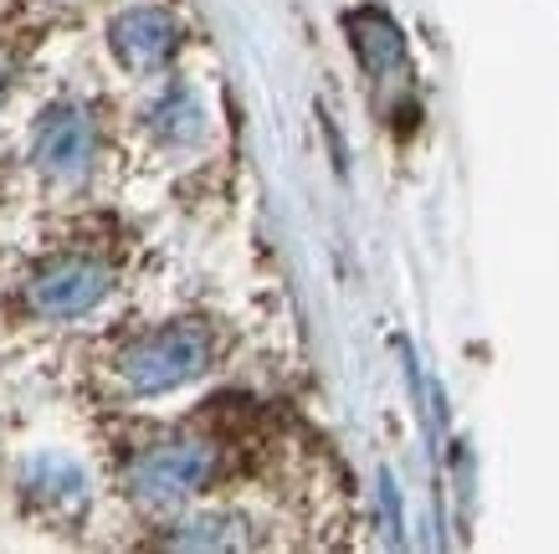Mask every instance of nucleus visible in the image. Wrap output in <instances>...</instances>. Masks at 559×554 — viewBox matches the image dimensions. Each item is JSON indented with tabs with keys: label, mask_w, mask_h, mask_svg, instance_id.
<instances>
[{
	"label": "nucleus",
	"mask_w": 559,
	"mask_h": 554,
	"mask_svg": "<svg viewBox=\"0 0 559 554\" xmlns=\"http://www.w3.org/2000/svg\"><path fill=\"white\" fill-rule=\"evenodd\" d=\"M211 354H216V339L205 323H165L119 354V380L134 396H159V390L190 386L195 375H205Z\"/></svg>",
	"instance_id": "1"
},
{
	"label": "nucleus",
	"mask_w": 559,
	"mask_h": 554,
	"mask_svg": "<svg viewBox=\"0 0 559 554\" xmlns=\"http://www.w3.org/2000/svg\"><path fill=\"white\" fill-rule=\"evenodd\" d=\"M211 472H216V447H211V441H190V437L159 441V447L134 457L129 493L150 508H170V504L195 498V493L211 483Z\"/></svg>",
	"instance_id": "2"
},
{
	"label": "nucleus",
	"mask_w": 559,
	"mask_h": 554,
	"mask_svg": "<svg viewBox=\"0 0 559 554\" xmlns=\"http://www.w3.org/2000/svg\"><path fill=\"white\" fill-rule=\"evenodd\" d=\"M108 268L103 262H87V257H57L26 283V298H32L36 314L47 319H78V314H93L103 298H108Z\"/></svg>",
	"instance_id": "3"
},
{
	"label": "nucleus",
	"mask_w": 559,
	"mask_h": 554,
	"mask_svg": "<svg viewBox=\"0 0 559 554\" xmlns=\"http://www.w3.org/2000/svg\"><path fill=\"white\" fill-rule=\"evenodd\" d=\"M175 47H180V26L159 5H134L129 16L114 21V51H119L123 68L159 72L175 57Z\"/></svg>",
	"instance_id": "4"
},
{
	"label": "nucleus",
	"mask_w": 559,
	"mask_h": 554,
	"mask_svg": "<svg viewBox=\"0 0 559 554\" xmlns=\"http://www.w3.org/2000/svg\"><path fill=\"white\" fill-rule=\"evenodd\" d=\"M36 160H41L47 175H62V180L83 175L87 160H93V118L83 108H72V103L51 108L41 118V129H36Z\"/></svg>",
	"instance_id": "5"
},
{
	"label": "nucleus",
	"mask_w": 559,
	"mask_h": 554,
	"mask_svg": "<svg viewBox=\"0 0 559 554\" xmlns=\"http://www.w3.org/2000/svg\"><path fill=\"white\" fill-rule=\"evenodd\" d=\"M344 26L355 36V51H359V62L370 68V78H385V72L406 68V42L390 26L385 11H349Z\"/></svg>",
	"instance_id": "6"
},
{
	"label": "nucleus",
	"mask_w": 559,
	"mask_h": 554,
	"mask_svg": "<svg viewBox=\"0 0 559 554\" xmlns=\"http://www.w3.org/2000/svg\"><path fill=\"white\" fill-rule=\"evenodd\" d=\"M26 493H32L47 514H57V508L78 514V508L87 504V478L68 457H36L32 468H26Z\"/></svg>",
	"instance_id": "7"
},
{
	"label": "nucleus",
	"mask_w": 559,
	"mask_h": 554,
	"mask_svg": "<svg viewBox=\"0 0 559 554\" xmlns=\"http://www.w3.org/2000/svg\"><path fill=\"white\" fill-rule=\"evenodd\" d=\"M154 129L170 139V144H190V139H201V103L190 87H175L170 98L154 108Z\"/></svg>",
	"instance_id": "8"
},
{
	"label": "nucleus",
	"mask_w": 559,
	"mask_h": 554,
	"mask_svg": "<svg viewBox=\"0 0 559 554\" xmlns=\"http://www.w3.org/2000/svg\"><path fill=\"white\" fill-rule=\"evenodd\" d=\"M231 523L226 519H195L186 523V534H175L180 550H226V544H241V534H226Z\"/></svg>",
	"instance_id": "9"
}]
</instances>
